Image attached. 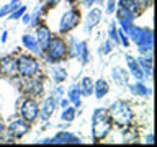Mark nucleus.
I'll return each instance as SVG.
<instances>
[{
  "label": "nucleus",
  "instance_id": "obj_1",
  "mask_svg": "<svg viewBox=\"0 0 157 147\" xmlns=\"http://www.w3.org/2000/svg\"><path fill=\"white\" fill-rule=\"evenodd\" d=\"M110 113L116 124H120L123 127H126L131 123V108L124 101H115L113 106L110 108Z\"/></svg>",
  "mask_w": 157,
  "mask_h": 147
},
{
  "label": "nucleus",
  "instance_id": "obj_2",
  "mask_svg": "<svg viewBox=\"0 0 157 147\" xmlns=\"http://www.w3.org/2000/svg\"><path fill=\"white\" fill-rule=\"evenodd\" d=\"M48 61L54 62V61H61L66 57L67 54V46L61 38H52L48 44Z\"/></svg>",
  "mask_w": 157,
  "mask_h": 147
},
{
  "label": "nucleus",
  "instance_id": "obj_3",
  "mask_svg": "<svg viewBox=\"0 0 157 147\" xmlns=\"http://www.w3.org/2000/svg\"><path fill=\"white\" fill-rule=\"evenodd\" d=\"M38 70H39V66H38V62L34 61L33 57L23 56L18 61V74L20 75L29 78V77H33L34 74H38Z\"/></svg>",
  "mask_w": 157,
  "mask_h": 147
},
{
  "label": "nucleus",
  "instance_id": "obj_4",
  "mask_svg": "<svg viewBox=\"0 0 157 147\" xmlns=\"http://www.w3.org/2000/svg\"><path fill=\"white\" fill-rule=\"evenodd\" d=\"M78 21H80V13L75 12V10H69V12L64 13V17L61 20V24H59V31L61 33H67L71 31L72 28H75Z\"/></svg>",
  "mask_w": 157,
  "mask_h": 147
},
{
  "label": "nucleus",
  "instance_id": "obj_5",
  "mask_svg": "<svg viewBox=\"0 0 157 147\" xmlns=\"http://www.w3.org/2000/svg\"><path fill=\"white\" fill-rule=\"evenodd\" d=\"M110 121L108 118H101V119H93V139L95 141H100L103 139L108 132H110Z\"/></svg>",
  "mask_w": 157,
  "mask_h": 147
},
{
  "label": "nucleus",
  "instance_id": "obj_6",
  "mask_svg": "<svg viewBox=\"0 0 157 147\" xmlns=\"http://www.w3.org/2000/svg\"><path fill=\"white\" fill-rule=\"evenodd\" d=\"M21 116H23V119L28 121V123L36 119V116H38V105H36V101L31 100V98L25 100L23 105H21Z\"/></svg>",
  "mask_w": 157,
  "mask_h": 147
},
{
  "label": "nucleus",
  "instance_id": "obj_7",
  "mask_svg": "<svg viewBox=\"0 0 157 147\" xmlns=\"http://www.w3.org/2000/svg\"><path fill=\"white\" fill-rule=\"evenodd\" d=\"M28 129H29L28 121L17 119V121H13L12 124L8 126V134L12 136V137H17V139H20V137H23L25 134H26Z\"/></svg>",
  "mask_w": 157,
  "mask_h": 147
},
{
  "label": "nucleus",
  "instance_id": "obj_8",
  "mask_svg": "<svg viewBox=\"0 0 157 147\" xmlns=\"http://www.w3.org/2000/svg\"><path fill=\"white\" fill-rule=\"evenodd\" d=\"M136 44L139 46L141 52H151V49H152V31L151 29H142V34L136 41Z\"/></svg>",
  "mask_w": 157,
  "mask_h": 147
},
{
  "label": "nucleus",
  "instance_id": "obj_9",
  "mask_svg": "<svg viewBox=\"0 0 157 147\" xmlns=\"http://www.w3.org/2000/svg\"><path fill=\"white\" fill-rule=\"evenodd\" d=\"M0 69H2V72L7 74V75H15V74L18 72V62L15 61L12 56H7L0 61Z\"/></svg>",
  "mask_w": 157,
  "mask_h": 147
},
{
  "label": "nucleus",
  "instance_id": "obj_10",
  "mask_svg": "<svg viewBox=\"0 0 157 147\" xmlns=\"http://www.w3.org/2000/svg\"><path fill=\"white\" fill-rule=\"evenodd\" d=\"M36 36H38V38H36L38 46L41 47V51H44V49L48 47L49 41H51V31H49V28H48V26H39Z\"/></svg>",
  "mask_w": 157,
  "mask_h": 147
},
{
  "label": "nucleus",
  "instance_id": "obj_11",
  "mask_svg": "<svg viewBox=\"0 0 157 147\" xmlns=\"http://www.w3.org/2000/svg\"><path fill=\"white\" fill-rule=\"evenodd\" d=\"M118 21H120L123 31L128 33V31H129V28H131V23H132V13H129L128 10L120 7V8H118Z\"/></svg>",
  "mask_w": 157,
  "mask_h": 147
},
{
  "label": "nucleus",
  "instance_id": "obj_12",
  "mask_svg": "<svg viewBox=\"0 0 157 147\" xmlns=\"http://www.w3.org/2000/svg\"><path fill=\"white\" fill-rule=\"evenodd\" d=\"M126 62H128V67H129V70H131V75L136 77L137 80H141V78L144 77V72H142L139 62H137L134 57H131V56H126Z\"/></svg>",
  "mask_w": 157,
  "mask_h": 147
},
{
  "label": "nucleus",
  "instance_id": "obj_13",
  "mask_svg": "<svg viewBox=\"0 0 157 147\" xmlns=\"http://www.w3.org/2000/svg\"><path fill=\"white\" fill-rule=\"evenodd\" d=\"M100 18H101V10L100 8H92L90 13H88V17H87V24H85L87 31H90L93 26H97V24L100 23Z\"/></svg>",
  "mask_w": 157,
  "mask_h": 147
},
{
  "label": "nucleus",
  "instance_id": "obj_14",
  "mask_svg": "<svg viewBox=\"0 0 157 147\" xmlns=\"http://www.w3.org/2000/svg\"><path fill=\"white\" fill-rule=\"evenodd\" d=\"M54 110H56V101H54V98H52V96L46 98V100L43 101L41 118H43V119H49V118H51V115L54 113Z\"/></svg>",
  "mask_w": 157,
  "mask_h": 147
},
{
  "label": "nucleus",
  "instance_id": "obj_15",
  "mask_svg": "<svg viewBox=\"0 0 157 147\" xmlns=\"http://www.w3.org/2000/svg\"><path fill=\"white\" fill-rule=\"evenodd\" d=\"M111 77H113V80H115V83L118 87H124L128 83V78H129L126 75V72L120 67H113L111 69Z\"/></svg>",
  "mask_w": 157,
  "mask_h": 147
},
{
  "label": "nucleus",
  "instance_id": "obj_16",
  "mask_svg": "<svg viewBox=\"0 0 157 147\" xmlns=\"http://www.w3.org/2000/svg\"><path fill=\"white\" fill-rule=\"evenodd\" d=\"M77 137H74L72 134H69V132H59V134L54 137V144H78Z\"/></svg>",
  "mask_w": 157,
  "mask_h": 147
},
{
  "label": "nucleus",
  "instance_id": "obj_17",
  "mask_svg": "<svg viewBox=\"0 0 157 147\" xmlns=\"http://www.w3.org/2000/svg\"><path fill=\"white\" fill-rule=\"evenodd\" d=\"M21 41H23L25 46H26V49H29V51H33L34 54H41V52H43V51H41V47L38 46L36 39H34L33 36H29V34H25Z\"/></svg>",
  "mask_w": 157,
  "mask_h": 147
},
{
  "label": "nucleus",
  "instance_id": "obj_18",
  "mask_svg": "<svg viewBox=\"0 0 157 147\" xmlns=\"http://www.w3.org/2000/svg\"><path fill=\"white\" fill-rule=\"evenodd\" d=\"M108 83L103 80V78H100L97 83H93V92H95V95H97V98H103L108 93Z\"/></svg>",
  "mask_w": 157,
  "mask_h": 147
},
{
  "label": "nucleus",
  "instance_id": "obj_19",
  "mask_svg": "<svg viewBox=\"0 0 157 147\" xmlns=\"http://www.w3.org/2000/svg\"><path fill=\"white\" fill-rule=\"evenodd\" d=\"M80 96H82V92H80L78 87L72 85L71 88H69V101H72L75 106L80 105Z\"/></svg>",
  "mask_w": 157,
  "mask_h": 147
},
{
  "label": "nucleus",
  "instance_id": "obj_20",
  "mask_svg": "<svg viewBox=\"0 0 157 147\" xmlns=\"http://www.w3.org/2000/svg\"><path fill=\"white\" fill-rule=\"evenodd\" d=\"M129 90L134 93V95H139V96H147L151 93V90L144 85V83H134V85H129Z\"/></svg>",
  "mask_w": 157,
  "mask_h": 147
},
{
  "label": "nucleus",
  "instance_id": "obj_21",
  "mask_svg": "<svg viewBox=\"0 0 157 147\" xmlns=\"http://www.w3.org/2000/svg\"><path fill=\"white\" fill-rule=\"evenodd\" d=\"M137 62H139V66L142 69V72H144L146 77H151V72H152V61L149 57H139L137 59Z\"/></svg>",
  "mask_w": 157,
  "mask_h": 147
},
{
  "label": "nucleus",
  "instance_id": "obj_22",
  "mask_svg": "<svg viewBox=\"0 0 157 147\" xmlns=\"http://www.w3.org/2000/svg\"><path fill=\"white\" fill-rule=\"evenodd\" d=\"M66 77H67L66 69H62V67H54L52 69V78H54V82L61 83V82L66 80Z\"/></svg>",
  "mask_w": 157,
  "mask_h": 147
},
{
  "label": "nucleus",
  "instance_id": "obj_23",
  "mask_svg": "<svg viewBox=\"0 0 157 147\" xmlns=\"http://www.w3.org/2000/svg\"><path fill=\"white\" fill-rule=\"evenodd\" d=\"M82 93L83 95H92V92H93V82H92V78L90 77H83L82 78Z\"/></svg>",
  "mask_w": 157,
  "mask_h": 147
},
{
  "label": "nucleus",
  "instance_id": "obj_24",
  "mask_svg": "<svg viewBox=\"0 0 157 147\" xmlns=\"http://www.w3.org/2000/svg\"><path fill=\"white\" fill-rule=\"evenodd\" d=\"M77 56L80 57L82 64H87V59H88V51H87V44H85V43H78Z\"/></svg>",
  "mask_w": 157,
  "mask_h": 147
},
{
  "label": "nucleus",
  "instance_id": "obj_25",
  "mask_svg": "<svg viewBox=\"0 0 157 147\" xmlns=\"http://www.w3.org/2000/svg\"><path fill=\"white\" fill-rule=\"evenodd\" d=\"M120 7L124 8V10H128L129 13H132V12H136V10H137L134 0H120Z\"/></svg>",
  "mask_w": 157,
  "mask_h": 147
},
{
  "label": "nucleus",
  "instance_id": "obj_26",
  "mask_svg": "<svg viewBox=\"0 0 157 147\" xmlns=\"http://www.w3.org/2000/svg\"><path fill=\"white\" fill-rule=\"evenodd\" d=\"M61 118H62V121H72L74 118H75V110L74 108H64V111H62V115H61Z\"/></svg>",
  "mask_w": 157,
  "mask_h": 147
},
{
  "label": "nucleus",
  "instance_id": "obj_27",
  "mask_svg": "<svg viewBox=\"0 0 157 147\" xmlns=\"http://www.w3.org/2000/svg\"><path fill=\"white\" fill-rule=\"evenodd\" d=\"M18 5H17V2H12L10 5H5V7H2L0 8V17H5V15H8L10 12H13L15 8H17Z\"/></svg>",
  "mask_w": 157,
  "mask_h": 147
},
{
  "label": "nucleus",
  "instance_id": "obj_28",
  "mask_svg": "<svg viewBox=\"0 0 157 147\" xmlns=\"http://www.w3.org/2000/svg\"><path fill=\"white\" fill-rule=\"evenodd\" d=\"M108 33H110V36H111L113 41H115V43H120V39H118V31H116L115 24H110V29H108Z\"/></svg>",
  "mask_w": 157,
  "mask_h": 147
},
{
  "label": "nucleus",
  "instance_id": "obj_29",
  "mask_svg": "<svg viewBox=\"0 0 157 147\" xmlns=\"http://www.w3.org/2000/svg\"><path fill=\"white\" fill-rule=\"evenodd\" d=\"M118 39H120V43L123 44V46H128V44H129V41H128V38H126V34H124L123 29L118 31Z\"/></svg>",
  "mask_w": 157,
  "mask_h": 147
},
{
  "label": "nucleus",
  "instance_id": "obj_30",
  "mask_svg": "<svg viewBox=\"0 0 157 147\" xmlns=\"http://www.w3.org/2000/svg\"><path fill=\"white\" fill-rule=\"evenodd\" d=\"M62 88L61 87H57L56 90H54V93H52V98H54V101H61L62 100Z\"/></svg>",
  "mask_w": 157,
  "mask_h": 147
},
{
  "label": "nucleus",
  "instance_id": "obj_31",
  "mask_svg": "<svg viewBox=\"0 0 157 147\" xmlns=\"http://www.w3.org/2000/svg\"><path fill=\"white\" fill-rule=\"evenodd\" d=\"M110 51H111V43L110 41H106L105 44H101V46H100V52L101 54H108Z\"/></svg>",
  "mask_w": 157,
  "mask_h": 147
},
{
  "label": "nucleus",
  "instance_id": "obj_32",
  "mask_svg": "<svg viewBox=\"0 0 157 147\" xmlns=\"http://www.w3.org/2000/svg\"><path fill=\"white\" fill-rule=\"evenodd\" d=\"M25 10H26L25 7H20V8L17 10V12H12V20H15V18H20V17H21V15L25 13Z\"/></svg>",
  "mask_w": 157,
  "mask_h": 147
},
{
  "label": "nucleus",
  "instance_id": "obj_33",
  "mask_svg": "<svg viewBox=\"0 0 157 147\" xmlns=\"http://www.w3.org/2000/svg\"><path fill=\"white\" fill-rule=\"evenodd\" d=\"M115 3H116V0H108V3H106V12L108 13H111L113 10H115Z\"/></svg>",
  "mask_w": 157,
  "mask_h": 147
},
{
  "label": "nucleus",
  "instance_id": "obj_34",
  "mask_svg": "<svg viewBox=\"0 0 157 147\" xmlns=\"http://www.w3.org/2000/svg\"><path fill=\"white\" fill-rule=\"evenodd\" d=\"M21 17H23V18H21L23 23H25V24H29V18H31V17H29V15H21Z\"/></svg>",
  "mask_w": 157,
  "mask_h": 147
},
{
  "label": "nucleus",
  "instance_id": "obj_35",
  "mask_svg": "<svg viewBox=\"0 0 157 147\" xmlns=\"http://www.w3.org/2000/svg\"><path fill=\"white\" fill-rule=\"evenodd\" d=\"M146 142H147V144H152V142H154V136L149 134V136L146 137Z\"/></svg>",
  "mask_w": 157,
  "mask_h": 147
},
{
  "label": "nucleus",
  "instance_id": "obj_36",
  "mask_svg": "<svg viewBox=\"0 0 157 147\" xmlns=\"http://www.w3.org/2000/svg\"><path fill=\"white\" fill-rule=\"evenodd\" d=\"M83 2V5H85V7H92V3L95 2V0H82Z\"/></svg>",
  "mask_w": 157,
  "mask_h": 147
},
{
  "label": "nucleus",
  "instance_id": "obj_37",
  "mask_svg": "<svg viewBox=\"0 0 157 147\" xmlns=\"http://www.w3.org/2000/svg\"><path fill=\"white\" fill-rule=\"evenodd\" d=\"M41 144H54V139H43Z\"/></svg>",
  "mask_w": 157,
  "mask_h": 147
},
{
  "label": "nucleus",
  "instance_id": "obj_38",
  "mask_svg": "<svg viewBox=\"0 0 157 147\" xmlns=\"http://www.w3.org/2000/svg\"><path fill=\"white\" fill-rule=\"evenodd\" d=\"M67 105H69V100H66V98H64V100H61V106H62V108H66Z\"/></svg>",
  "mask_w": 157,
  "mask_h": 147
},
{
  "label": "nucleus",
  "instance_id": "obj_39",
  "mask_svg": "<svg viewBox=\"0 0 157 147\" xmlns=\"http://www.w3.org/2000/svg\"><path fill=\"white\" fill-rule=\"evenodd\" d=\"M5 41H7V33L2 34V43H5Z\"/></svg>",
  "mask_w": 157,
  "mask_h": 147
},
{
  "label": "nucleus",
  "instance_id": "obj_40",
  "mask_svg": "<svg viewBox=\"0 0 157 147\" xmlns=\"http://www.w3.org/2000/svg\"><path fill=\"white\" fill-rule=\"evenodd\" d=\"M59 0H48V3H57Z\"/></svg>",
  "mask_w": 157,
  "mask_h": 147
},
{
  "label": "nucleus",
  "instance_id": "obj_41",
  "mask_svg": "<svg viewBox=\"0 0 157 147\" xmlns=\"http://www.w3.org/2000/svg\"><path fill=\"white\" fill-rule=\"evenodd\" d=\"M2 131H3V124H2V121H0V134H2Z\"/></svg>",
  "mask_w": 157,
  "mask_h": 147
},
{
  "label": "nucleus",
  "instance_id": "obj_42",
  "mask_svg": "<svg viewBox=\"0 0 157 147\" xmlns=\"http://www.w3.org/2000/svg\"><path fill=\"white\" fill-rule=\"evenodd\" d=\"M0 74H2V69H0Z\"/></svg>",
  "mask_w": 157,
  "mask_h": 147
},
{
  "label": "nucleus",
  "instance_id": "obj_43",
  "mask_svg": "<svg viewBox=\"0 0 157 147\" xmlns=\"http://www.w3.org/2000/svg\"><path fill=\"white\" fill-rule=\"evenodd\" d=\"M13 2H17V0H13Z\"/></svg>",
  "mask_w": 157,
  "mask_h": 147
},
{
  "label": "nucleus",
  "instance_id": "obj_44",
  "mask_svg": "<svg viewBox=\"0 0 157 147\" xmlns=\"http://www.w3.org/2000/svg\"><path fill=\"white\" fill-rule=\"evenodd\" d=\"M71 2H74V0H71Z\"/></svg>",
  "mask_w": 157,
  "mask_h": 147
}]
</instances>
